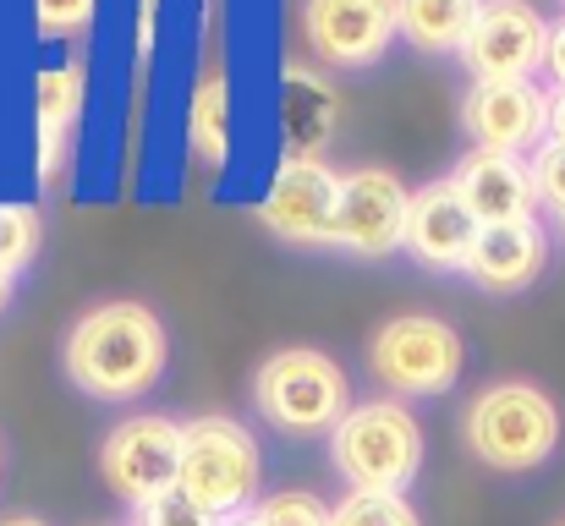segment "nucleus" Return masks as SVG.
Listing matches in <instances>:
<instances>
[{
    "label": "nucleus",
    "mask_w": 565,
    "mask_h": 526,
    "mask_svg": "<svg viewBox=\"0 0 565 526\" xmlns=\"http://www.w3.org/2000/svg\"><path fill=\"white\" fill-rule=\"evenodd\" d=\"M335 203L341 175L324 160H280L258 203V225L291 247H335Z\"/></svg>",
    "instance_id": "1a4fd4ad"
},
{
    "label": "nucleus",
    "mask_w": 565,
    "mask_h": 526,
    "mask_svg": "<svg viewBox=\"0 0 565 526\" xmlns=\"http://www.w3.org/2000/svg\"><path fill=\"white\" fill-rule=\"evenodd\" d=\"M0 472H6V444H0Z\"/></svg>",
    "instance_id": "7c9ffc66"
},
{
    "label": "nucleus",
    "mask_w": 565,
    "mask_h": 526,
    "mask_svg": "<svg viewBox=\"0 0 565 526\" xmlns=\"http://www.w3.org/2000/svg\"><path fill=\"white\" fill-rule=\"evenodd\" d=\"M11 286H17V280H11V275H0V313H6V302H11Z\"/></svg>",
    "instance_id": "c756f323"
},
{
    "label": "nucleus",
    "mask_w": 565,
    "mask_h": 526,
    "mask_svg": "<svg viewBox=\"0 0 565 526\" xmlns=\"http://www.w3.org/2000/svg\"><path fill=\"white\" fill-rule=\"evenodd\" d=\"M428 439L406 400H352V411L330 428V461L352 494H406L423 472Z\"/></svg>",
    "instance_id": "7ed1b4c3"
},
{
    "label": "nucleus",
    "mask_w": 565,
    "mask_h": 526,
    "mask_svg": "<svg viewBox=\"0 0 565 526\" xmlns=\"http://www.w3.org/2000/svg\"><path fill=\"white\" fill-rule=\"evenodd\" d=\"M461 439L489 472L527 477L561 450V400L533 378H494L467 400Z\"/></svg>",
    "instance_id": "f03ea898"
},
{
    "label": "nucleus",
    "mask_w": 565,
    "mask_h": 526,
    "mask_svg": "<svg viewBox=\"0 0 565 526\" xmlns=\"http://www.w3.org/2000/svg\"><path fill=\"white\" fill-rule=\"evenodd\" d=\"M544 138L565 149V88H555V94H550V127H544Z\"/></svg>",
    "instance_id": "bb28decb"
},
{
    "label": "nucleus",
    "mask_w": 565,
    "mask_h": 526,
    "mask_svg": "<svg viewBox=\"0 0 565 526\" xmlns=\"http://www.w3.org/2000/svg\"><path fill=\"white\" fill-rule=\"evenodd\" d=\"M461 127H467L472 149L527 154V149H539V138L550 127V94L533 77L472 83L467 99H461Z\"/></svg>",
    "instance_id": "9b49d317"
},
{
    "label": "nucleus",
    "mask_w": 565,
    "mask_h": 526,
    "mask_svg": "<svg viewBox=\"0 0 565 526\" xmlns=\"http://www.w3.org/2000/svg\"><path fill=\"white\" fill-rule=\"evenodd\" d=\"M341 121V94L330 88L324 72L286 61L280 72V132H286V160H324L330 138Z\"/></svg>",
    "instance_id": "f3484780"
},
{
    "label": "nucleus",
    "mask_w": 565,
    "mask_h": 526,
    "mask_svg": "<svg viewBox=\"0 0 565 526\" xmlns=\"http://www.w3.org/2000/svg\"><path fill=\"white\" fill-rule=\"evenodd\" d=\"M258 483H264V455L247 422L225 417V411H203L182 422V466H177V489L198 500L209 516H242L258 505Z\"/></svg>",
    "instance_id": "39448f33"
},
{
    "label": "nucleus",
    "mask_w": 565,
    "mask_h": 526,
    "mask_svg": "<svg viewBox=\"0 0 565 526\" xmlns=\"http://www.w3.org/2000/svg\"><path fill=\"white\" fill-rule=\"evenodd\" d=\"M83 105H88V72L83 61H61V66H44L33 77V132H39V175L44 186H55V175L66 165V149H72V132L83 121Z\"/></svg>",
    "instance_id": "dca6fc26"
},
{
    "label": "nucleus",
    "mask_w": 565,
    "mask_h": 526,
    "mask_svg": "<svg viewBox=\"0 0 565 526\" xmlns=\"http://www.w3.org/2000/svg\"><path fill=\"white\" fill-rule=\"evenodd\" d=\"M467 341L434 313H395L369 335V373L390 400H439L461 384Z\"/></svg>",
    "instance_id": "423d86ee"
},
{
    "label": "nucleus",
    "mask_w": 565,
    "mask_h": 526,
    "mask_svg": "<svg viewBox=\"0 0 565 526\" xmlns=\"http://www.w3.org/2000/svg\"><path fill=\"white\" fill-rule=\"evenodd\" d=\"M561 230H565V219H561Z\"/></svg>",
    "instance_id": "2f4dec72"
},
{
    "label": "nucleus",
    "mask_w": 565,
    "mask_h": 526,
    "mask_svg": "<svg viewBox=\"0 0 565 526\" xmlns=\"http://www.w3.org/2000/svg\"><path fill=\"white\" fill-rule=\"evenodd\" d=\"M253 516L264 526H330V505L308 489H280V494L258 500Z\"/></svg>",
    "instance_id": "4be33fe9"
},
{
    "label": "nucleus",
    "mask_w": 565,
    "mask_h": 526,
    "mask_svg": "<svg viewBox=\"0 0 565 526\" xmlns=\"http://www.w3.org/2000/svg\"><path fill=\"white\" fill-rule=\"evenodd\" d=\"M483 0H395V33L423 50V55H439V50H461L472 17H478Z\"/></svg>",
    "instance_id": "a211bd4d"
},
{
    "label": "nucleus",
    "mask_w": 565,
    "mask_h": 526,
    "mask_svg": "<svg viewBox=\"0 0 565 526\" xmlns=\"http://www.w3.org/2000/svg\"><path fill=\"white\" fill-rule=\"evenodd\" d=\"M0 526H50L44 516H28V511H11V516H0Z\"/></svg>",
    "instance_id": "cd10ccee"
},
{
    "label": "nucleus",
    "mask_w": 565,
    "mask_h": 526,
    "mask_svg": "<svg viewBox=\"0 0 565 526\" xmlns=\"http://www.w3.org/2000/svg\"><path fill=\"white\" fill-rule=\"evenodd\" d=\"M544 66L555 77V88H565V17L550 28V44H544Z\"/></svg>",
    "instance_id": "a878e982"
},
{
    "label": "nucleus",
    "mask_w": 565,
    "mask_h": 526,
    "mask_svg": "<svg viewBox=\"0 0 565 526\" xmlns=\"http://www.w3.org/2000/svg\"><path fill=\"white\" fill-rule=\"evenodd\" d=\"M225 72H203L198 77V94H192V149L209 171L225 165V138H231V121H225Z\"/></svg>",
    "instance_id": "6ab92c4d"
},
{
    "label": "nucleus",
    "mask_w": 565,
    "mask_h": 526,
    "mask_svg": "<svg viewBox=\"0 0 565 526\" xmlns=\"http://www.w3.org/2000/svg\"><path fill=\"white\" fill-rule=\"evenodd\" d=\"M39 241H44V219L33 203H0V275H22L33 258H39Z\"/></svg>",
    "instance_id": "aec40b11"
},
{
    "label": "nucleus",
    "mask_w": 565,
    "mask_h": 526,
    "mask_svg": "<svg viewBox=\"0 0 565 526\" xmlns=\"http://www.w3.org/2000/svg\"><path fill=\"white\" fill-rule=\"evenodd\" d=\"M406 203L412 192L401 175L363 165L341 175V203H335V247L352 258H390L406 236Z\"/></svg>",
    "instance_id": "f8f14e48"
},
{
    "label": "nucleus",
    "mask_w": 565,
    "mask_h": 526,
    "mask_svg": "<svg viewBox=\"0 0 565 526\" xmlns=\"http://www.w3.org/2000/svg\"><path fill=\"white\" fill-rule=\"evenodd\" d=\"M253 411L286 439H319L352 411V378L330 351L280 346L253 373Z\"/></svg>",
    "instance_id": "20e7f679"
},
{
    "label": "nucleus",
    "mask_w": 565,
    "mask_h": 526,
    "mask_svg": "<svg viewBox=\"0 0 565 526\" xmlns=\"http://www.w3.org/2000/svg\"><path fill=\"white\" fill-rule=\"evenodd\" d=\"M555 526H565V522H555Z\"/></svg>",
    "instance_id": "473e14b6"
},
{
    "label": "nucleus",
    "mask_w": 565,
    "mask_h": 526,
    "mask_svg": "<svg viewBox=\"0 0 565 526\" xmlns=\"http://www.w3.org/2000/svg\"><path fill=\"white\" fill-rule=\"evenodd\" d=\"M220 526H264V522H258L253 511H242V516H225V522H220Z\"/></svg>",
    "instance_id": "c85d7f7f"
},
{
    "label": "nucleus",
    "mask_w": 565,
    "mask_h": 526,
    "mask_svg": "<svg viewBox=\"0 0 565 526\" xmlns=\"http://www.w3.org/2000/svg\"><path fill=\"white\" fill-rule=\"evenodd\" d=\"M527 171H533V192H539V203H550V208L565 219V149L561 143H544V149L527 160Z\"/></svg>",
    "instance_id": "393cba45"
},
{
    "label": "nucleus",
    "mask_w": 565,
    "mask_h": 526,
    "mask_svg": "<svg viewBox=\"0 0 565 526\" xmlns=\"http://www.w3.org/2000/svg\"><path fill=\"white\" fill-rule=\"evenodd\" d=\"M330 526H423L406 494H347L330 505Z\"/></svg>",
    "instance_id": "412c9836"
},
{
    "label": "nucleus",
    "mask_w": 565,
    "mask_h": 526,
    "mask_svg": "<svg viewBox=\"0 0 565 526\" xmlns=\"http://www.w3.org/2000/svg\"><path fill=\"white\" fill-rule=\"evenodd\" d=\"M544 44L550 22L533 0H483L456 55L467 61L472 83H494V77H533L544 66Z\"/></svg>",
    "instance_id": "6e6552de"
},
{
    "label": "nucleus",
    "mask_w": 565,
    "mask_h": 526,
    "mask_svg": "<svg viewBox=\"0 0 565 526\" xmlns=\"http://www.w3.org/2000/svg\"><path fill=\"white\" fill-rule=\"evenodd\" d=\"M461 197V208L478 225H511V219H533L539 192H533V171L522 154H494V149H467L456 160V171L445 175Z\"/></svg>",
    "instance_id": "ddd939ff"
},
{
    "label": "nucleus",
    "mask_w": 565,
    "mask_h": 526,
    "mask_svg": "<svg viewBox=\"0 0 565 526\" xmlns=\"http://www.w3.org/2000/svg\"><path fill=\"white\" fill-rule=\"evenodd\" d=\"M99 0H33V28L44 39H72L94 22Z\"/></svg>",
    "instance_id": "b1692460"
},
{
    "label": "nucleus",
    "mask_w": 565,
    "mask_h": 526,
    "mask_svg": "<svg viewBox=\"0 0 565 526\" xmlns=\"http://www.w3.org/2000/svg\"><path fill=\"white\" fill-rule=\"evenodd\" d=\"M544 264H550L544 225L539 219H511V225H478L461 275H472V286L489 291V297H516L544 275Z\"/></svg>",
    "instance_id": "4468645a"
},
{
    "label": "nucleus",
    "mask_w": 565,
    "mask_h": 526,
    "mask_svg": "<svg viewBox=\"0 0 565 526\" xmlns=\"http://www.w3.org/2000/svg\"><path fill=\"white\" fill-rule=\"evenodd\" d=\"M395 39V0H302V44L330 72H363Z\"/></svg>",
    "instance_id": "9d476101"
},
{
    "label": "nucleus",
    "mask_w": 565,
    "mask_h": 526,
    "mask_svg": "<svg viewBox=\"0 0 565 526\" xmlns=\"http://www.w3.org/2000/svg\"><path fill=\"white\" fill-rule=\"evenodd\" d=\"M472 236H478V219L461 208V197H456L450 181H428V186L412 192L401 247L423 269H461L467 253H472Z\"/></svg>",
    "instance_id": "2eb2a0df"
},
{
    "label": "nucleus",
    "mask_w": 565,
    "mask_h": 526,
    "mask_svg": "<svg viewBox=\"0 0 565 526\" xmlns=\"http://www.w3.org/2000/svg\"><path fill=\"white\" fill-rule=\"evenodd\" d=\"M177 466H182V422L166 411H132L99 444V477L132 511L177 489Z\"/></svg>",
    "instance_id": "0eeeda50"
},
{
    "label": "nucleus",
    "mask_w": 565,
    "mask_h": 526,
    "mask_svg": "<svg viewBox=\"0 0 565 526\" xmlns=\"http://www.w3.org/2000/svg\"><path fill=\"white\" fill-rule=\"evenodd\" d=\"M61 367H66L72 389L88 395V400H105V406L143 400L166 378V367H171L166 319L149 302H132V297L94 302L66 330Z\"/></svg>",
    "instance_id": "f257e3e1"
},
{
    "label": "nucleus",
    "mask_w": 565,
    "mask_h": 526,
    "mask_svg": "<svg viewBox=\"0 0 565 526\" xmlns=\"http://www.w3.org/2000/svg\"><path fill=\"white\" fill-rule=\"evenodd\" d=\"M132 526H220V516H209L182 489H166V494H154L132 511Z\"/></svg>",
    "instance_id": "5701e85b"
}]
</instances>
